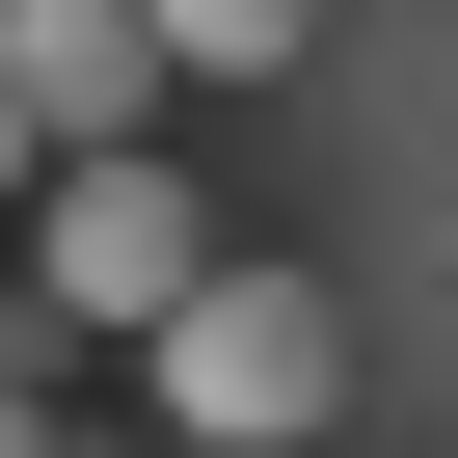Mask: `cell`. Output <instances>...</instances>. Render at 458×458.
I'll return each instance as SVG.
<instances>
[{
    "label": "cell",
    "instance_id": "cell-1",
    "mask_svg": "<svg viewBox=\"0 0 458 458\" xmlns=\"http://www.w3.org/2000/svg\"><path fill=\"white\" fill-rule=\"evenodd\" d=\"M216 270H243V243H216V189H189V162H135V135H81V162H55V216H28V297H55L81 351H162Z\"/></svg>",
    "mask_w": 458,
    "mask_h": 458
},
{
    "label": "cell",
    "instance_id": "cell-2",
    "mask_svg": "<svg viewBox=\"0 0 458 458\" xmlns=\"http://www.w3.org/2000/svg\"><path fill=\"white\" fill-rule=\"evenodd\" d=\"M135 377H162V431H216V458H297V431L351 404V324H324V270H216Z\"/></svg>",
    "mask_w": 458,
    "mask_h": 458
},
{
    "label": "cell",
    "instance_id": "cell-3",
    "mask_svg": "<svg viewBox=\"0 0 458 458\" xmlns=\"http://www.w3.org/2000/svg\"><path fill=\"white\" fill-rule=\"evenodd\" d=\"M0 81H28L55 135H135L189 81V28H162V0H0Z\"/></svg>",
    "mask_w": 458,
    "mask_h": 458
},
{
    "label": "cell",
    "instance_id": "cell-4",
    "mask_svg": "<svg viewBox=\"0 0 458 458\" xmlns=\"http://www.w3.org/2000/svg\"><path fill=\"white\" fill-rule=\"evenodd\" d=\"M55 431H81V324L28 297V324H0V458H55Z\"/></svg>",
    "mask_w": 458,
    "mask_h": 458
},
{
    "label": "cell",
    "instance_id": "cell-5",
    "mask_svg": "<svg viewBox=\"0 0 458 458\" xmlns=\"http://www.w3.org/2000/svg\"><path fill=\"white\" fill-rule=\"evenodd\" d=\"M162 28H189V81H270V55L324 28V0H162Z\"/></svg>",
    "mask_w": 458,
    "mask_h": 458
},
{
    "label": "cell",
    "instance_id": "cell-6",
    "mask_svg": "<svg viewBox=\"0 0 458 458\" xmlns=\"http://www.w3.org/2000/svg\"><path fill=\"white\" fill-rule=\"evenodd\" d=\"M55 162H81V135H55L28 81H0V216H55Z\"/></svg>",
    "mask_w": 458,
    "mask_h": 458
}]
</instances>
